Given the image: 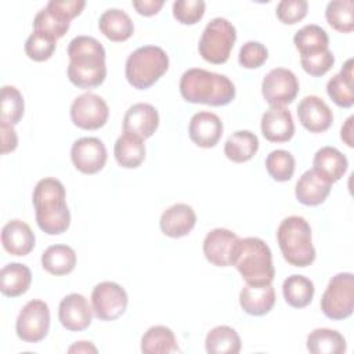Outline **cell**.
Returning <instances> with one entry per match:
<instances>
[{
	"instance_id": "8d00e7d4",
	"label": "cell",
	"mask_w": 354,
	"mask_h": 354,
	"mask_svg": "<svg viewBox=\"0 0 354 354\" xmlns=\"http://www.w3.org/2000/svg\"><path fill=\"white\" fill-rule=\"evenodd\" d=\"M328 24L340 33L354 30V3L353 0L329 1L325 10Z\"/></svg>"
},
{
	"instance_id": "e575fe53",
	"label": "cell",
	"mask_w": 354,
	"mask_h": 354,
	"mask_svg": "<svg viewBox=\"0 0 354 354\" xmlns=\"http://www.w3.org/2000/svg\"><path fill=\"white\" fill-rule=\"evenodd\" d=\"M141 351L144 354H170L178 351L173 330L165 325L151 326L141 337Z\"/></svg>"
},
{
	"instance_id": "f1b7e54d",
	"label": "cell",
	"mask_w": 354,
	"mask_h": 354,
	"mask_svg": "<svg viewBox=\"0 0 354 354\" xmlns=\"http://www.w3.org/2000/svg\"><path fill=\"white\" fill-rule=\"evenodd\" d=\"M32 283V272L28 266L10 263L0 271V290L7 297H18L28 292Z\"/></svg>"
},
{
	"instance_id": "c3c4849f",
	"label": "cell",
	"mask_w": 354,
	"mask_h": 354,
	"mask_svg": "<svg viewBox=\"0 0 354 354\" xmlns=\"http://www.w3.org/2000/svg\"><path fill=\"white\" fill-rule=\"evenodd\" d=\"M69 353H97V347L91 344V342H75L69 348Z\"/></svg>"
},
{
	"instance_id": "7402d4cb",
	"label": "cell",
	"mask_w": 354,
	"mask_h": 354,
	"mask_svg": "<svg viewBox=\"0 0 354 354\" xmlns=\"http://www.w3.org/2000/svg\"><path fill=\"white\" fill-rule=\"evenodd\" d=\"M35 241L33 231L22 220H10L1 230V245L11 256L29 254L35 248Z\"/></svg>"
},
{
	"instance_id": "d590c367",
	"label": "cell",
	"mask_w": 354,
	"mask_h": 354,
	"mask_svg": "<svg viewBox=\"0 0 354 354\" xmlns=\"http://www.w3.org/2000/svg\"><path fill=\"white\" fill-rule=\"evenodd\" d=\"M314 283L304 275L293 274L282 283V293L285 301L293 308L307 307L314 297Z\"/></svg>"
},
{
	"instance_id": "ab89813d",
	"label": "cell",
	"mask_w": 354,
	"mask_h": 354,
	"mask_svg": "<svg viewBox=\"0 0 354 354\" xmlns=\"http://www.w3.org/2000/svg\"><path fill=\"white\" fill-rule=\"evenodd\" d=\"M57 47V41L43 33L33 32L25 41V53L29 59L36 62L47 61L53 57Z\"/></svg>"
},
{
	"instance_id": "4fadbf2b",
	"label": "cell",
	"mask_w": 354,
	"mask_h": 354,
	"mask_svg": "<svg viewBox=\"0 0 354 354\" xmlns=\"http://www.w3.org/2000/svg\"><path fill=\"white\" fill-rule=\"evenodd\" d=\"M109 108L102 97L84 93L76 97L71 105V119L83 130H98L108 122Z\"/></svg>"
},
{
	"instance_id": "7bdbcfd3",
	"label": "cell",
	"mask_w": 354,
	"mask_h": 354,
	"mask_svg": "<svg viewBox=\"0 0 354 354\" xmlns=\"http://www.w3.org/2000/svg\"><path fill=\"white\" fill-rule=\"evenodd\" d=\"M308 10L306 0H281L277 4V18L285 25H295L300 22Z\"/></svg>"
},
{
	"instance_id": "603a6c76",
	"label": "cell",
	"mask_w": 354,
	"mask_h": 354,
	"mask_svg": "<svg viewBox=\"0 0 354 354\" xmlns=\"http://www.w3.org/2000/svg\"><path fill=\"white\" fill-rule=\"evenodd\" d=\"M347 158L335 147L319 148L313 159V170L329 184L339 181L347 171Z\"/></svg>"
},
{
	"instance_id": "2e32d148",
	"label": "cell",
	"mask_w": 354,
	"mask_h": 354,
	"mask_svg": "<svg viewBox=\"0 0 354 354\" xmlns=\"http://www.w3.org/2000/svg\"><path fill=\"white\" fill-rule=\"evenodd\" d=\"M58 319L66 330L80 332L90 326L93 308L83 295L71 293L59 301Z\"/></svg>"
},
{
	"instance_id": "30bf717a",
	"label": "cell",
	"mask_w": 354,
	"mask_h": 354,
	"mask_svg": "<svg viewBox=\"0 0 354 354\" xmlns=\"http://www.w3.org/2000/svg\"><path fill=\"white\" fill-rule=\"evenodd\" d=\"M50 329V308L46 301L33 299L19 311L15 321L17 336L26 343L41 342Z\"/></svg>"
},
{
	"instance_id": "4dcf8cb0",
	"label": "cell",
	"mask_w": 354,
	"mask_h": 354,
	"mask_svg": "<svg viewBox=\"0 0 354 354\" xmlns=\"http://www.w3.org/2000/svg\"><path fill=\"white\" fill-rule=\"evenodd\" d=\"M259 151V138L249 130L232 133L224 144V155L234 163L250 160Z\"/></svg>"
},
{
	"instance_id": "d4e9b609",
	"label": "cell",
	"mask_w": 354,
	"mask_h": 354,
	"mask_svg": "<svg viewBox=\"0 0 354 354\" xmlns=\"http://www.w3.org/2000/svg\"><path fill=\"white\" fill-rule=\"evenodd\" d=\"M332 184L321 178L313 169L306 170L296 183V199L306 206H318L330 194Z\"/></svg>"
},
{
	"instance_id": "5b68a950",
	"label": "cell",
	"mask_w": 354,
	"mask_h": 354,
	"mask_svg": "<svg viewBox=\"0 0 354 354\" xmlns=\"http://www.w3.org/2000/svg\"><path fill=\"white\" fill-rule=\"evenodd\" d=\"M277 241L283 259L290 266L304 268L314 263L315 248L311 239V227L304 217H285L278 225Z\"/></svg>"
},
{
	"instance_id": "f546056e",
	"label": "cell",
	"mask_w": 354,
	"mask_h": 354,
	"mask_svg": "<svg viewBox=\"0 0 354 354\" xmlns=\"http://www.w3.org/2000/svg\"><path fill=\"white\" fill-rule=\"evenodd\" d=\"M113 155L119 166L124 169H136L145 159L144 140L134 134L123 133L115 142Z\"/></svg>"
},
{
	"instance_id": "5bb4252c",
	"label": "cell",
	"mask_w": 354,
	"mask_h": 354,
	"mask_svg": "<svg viewBox=\"0 0 354 354\" xmlns=\"http://www.w3.org/2000/svg\"><path fill=\"white\" fill-rule=\"evenodd\" d=\"M71 159L83 174H95L104 169L108 153L104 142L97 137H82L72 144Z\"/></svg>"
},
{
	"instance_id": "8fae6325",
	"label": "cell",
	"mask_w": 354,
	"mask_h": 354,
	"mask_svg": "<svg viewBox=\"0 0 354 354\" xmlns=\"http://www.w3.org/2000/svg\"><path fill=\"white\" fill-rule=\"evenodd\" d=\"M129 297L126 290L116 282L104 281L94 286L91 292V308L100 321H115L127 308Z\"/></svg>"
},
{
	"instance_id": "f35d334b",
	"label": "cell",
	"mask_w": 354,
	"mask_h": 354,
	"mask_svg": "<svg viewBox=\"0 0 354 354\" xmlns=\"http://www.w3.org/2000/svg\"><path fill=\"white\" fill-rule=\"evenodd\" d=\"M24 111H25V102L19 90L14 86H3L0 122H6L14 126L22 119Z\"/></svg>"
},
{
	"instance_id": "7dc6e473",
	"label": "cell",
	"mask_w": 354,
	"mask_h": 354,
	"mask_svg": "<svg viewBox=\"0 0 354 354\" xmlns=\"http://www.w3.org/2000/svg\"><path fill=\"white\" fill-rule=\"evenodd\" d=\"M353 122H354V116H350L346 120V123L342 126V130H340V138L350 148L354 147V141H353Z\"/></svg>"
},
{
	"instance_id": "ba28073f",
	"label": "cell",
	"mask_w": 354,
	"mask_h": 354,
	"mask_svg": "<svg viewBox=\"0 0 354 354\" xmlns=\"http://www.w3.org/2000/svg\"><path fill=\"white\" fill-rule=\"evenodd\" d=\"M236 40V29L227 18H213L203 29L198 50L201 57L214 65L228 61Z\"/></svg>"
},
{
	"instance_id": "cb8c5ba5",
	"label": "cell",
	"mask_w": 354,
	"mask_h": 354,
	"mask_svg": "<svg viewBox=\"0 0 354 354\" xmlns=\"http://www.w3.org/2000/svg\"><path fill=\"white\" fill-rule=\"evenodd\" d=\"M239 304L242 310L249 315H266L272 310L275 304V290L271 283H246L239 293Z\"/></svg>"
},
{
	"instance_id": "d6986e66",
	"label": "cell",
	"mask_w": 354,
	"mask_h": 354,
	"mask_svg": "<svg viewBox=\"0 0 354 354\" xmlns=\"http://www.w3.org/2000/svg\"><path fill=\"white\" fill-rule=\"evenodd\" d=\"M159 126L156 108L147 102L133 104L123 116V133L134 134L142 140L149 138Z\"/></svg>"
},
{
	"instance_id": "83f0119b",
	"label": "cell",
	"mask_w": 354,
	"mask_h": 354,
	"mask_svg": "<svg viewBox=\"0 0 354 354\" xmlns=\"http://www.w3.org/2000/svg\"><path fill=\"white\" fill-rule=\"evenodd\" d=\"M101 33L111 41H126L134 33V24L129 14L119 8L104 11L98 19Z\"/></svg>"
},
{
	"instance_id": "9c48e42d",
	"label": "cell",
	"mask_w": 354,
	"mask_h": 354,
	"mask_svg": "<svg viewBox=\"0 0 354 354\" xmlns=\"http://www.w3.org/2000/svg\"><path fill=\"white\" fill-rule=\"evenodd\" d=\"M321 310L332 321L346 319L354 310V275L339 272L330 278L322 297Z\"/></svg>"
},
{
	"instance_id": "b9f144b4",
	"label": "cell",
	"mask_w": 354,
	"mask_h": 354,
	"mask_svg": "<svg viewBox=\"0 0 354 354\" xmlns=\"http://www.w3.org/2000/svg\"><path fill=\"white\" fill-rule=\"evenodd\" d=\"M268 59V50L260 41H246L238 54V62L245 69L260 68Z\"/></svg>"
},
{
	"instance_id": "60d3db41",
	"label": "cell",
	"mask_w": 354,
	"mask_h": 354,
	"mask_svg": "<svg viewBox=\"0 0 354 354\" xmlns=\"http://www.w3.org/2000/svg\"><path fill=\"white\" fill-rule=\"evenodd\" d=\"M206 10L203 0H177L173 3V17L183 25L198 24Z\"/></svg>"
},
{
	"instance_id": "ee69618b",
	"label": "cell",
	"mask_w": 354,
	"mask_h": 354,
	"mask_svg": "<svg viewBox=\"0 0 354 354\" xmlns=\"http://www.w3.org/2000/svg\"><path fill=\"white\" fill-rule=\"evenodd\" d=\"M300 64L306 73H308L310 76H314V77H321L325 73H328L330 71V68L333 66L335 55L330 50H328L319 55L300 59Z\"/></svg>"
},
{
	"instance_id": "44dd1931",
	"label": "cell",
	"mask_w": 354,
	"mask_h": 354,
	"mask_svg": "<svg viewBox=\"0 0 354 354\" xmlns=\"http://www.w3.org/2000/svg\"><path fill=\"white\" fill-rule=\"evenodd\" d=\"M195 224V210L187 203H176L167 207L159 220L160 231L169 238H183L188 235Z\"/></svg>"
},
{
	"instance_id": "74e56055",
	"label": "cell",
	"mask_w": 354,
	"mask_h": 354,
	"mask_svg": "<svg viewBox=\"0 0 354 354\" xmlns=\"http://www.w3.org/2000/svg\"><path fill=\"white\" fill-rule=\"evenodd\" d=\"M266 170L275 181H289L295 173V158L285 149H274L266 158Z\"/></svg>"
},
{
	"instance_id": "ffe728a7",
	"label": "cell",
	"mask_w": 354,
	"mask_h": 354,
	"mask_svg": "<svg viewBox=\"0 0 354 354\" xmlns=\"http://www.w3.org/2000/svg\"><path fill=\"white\" fill-rule=\"evenodd\" d=\"M261 133L271 142H286L295 134V123L285 106H270L261 116Z\"/></svg>"
},
{
	"instance_id": "6da1fadb",
	"label": "cell",
	"mask_w": 354,
	"mask_h": 354,
	"mask_svg": "<svg viewBox=\"0 0 354 354\" xmlns=\"http://www.w3.org/2000/svg\"><path fill=\"white\" fill-rule=\"evenodd\" d=\"M68 79L79 88H94L106 77L105 48L91 36H76L68 46Z\"/></svg>"
},
{
	"instance_id": "f6af8a7d",
	"label": "cell",
	"mask_w": 354,
	"mask_h": 354,
	"mask_svg": "<svg viewBox=\"0 0 354 354\" xmlns=\"http://www.w3.org/2000/svg\"><path fill=\"white\" fill-rule=\"evenodd\" d=\"M0 133H1V153L6 155L15 151L18 145V137L12 124L0 122Z\"/></svg>"
},
{
	"instance_id": "8992f818",
	"label": "cell",
	"mask_w": 354,
	"mask_h": 354,
	"mask_svg": "<svg viewBox=\"0 0 354 354\" xmlns=\"http://www.w3.org/2000/svg\"><path fill=\"white\" fill-rule=\"evenodd\" d=\"M169 69V57L162 47L142 46L134 50L126 59L124 75L137 90L153 86Z\"/></svg>"
},
{
	"instance_id": "ac0fdd59",
	"label": "cell",
	"mask_w": 354,
	"mask_h": 354,
	"mask_svg": "<svg viewBox=\"0 0 354 354\" xmlns=\"http://www.w3.org/2000/svg\"><path fill=\"white\" fill-rule=\"evenodd\" d=\"M223 122L221 119L207 111L196 112L188 126V134L191 141L201 148H213L218 144L223 136Z\"/></svg>"
},
{
	"instance_id": "3957f363",
	"label": "cell",
	"mask_w": 354,
	"mask_h": 354,
	"mask_svg": "<svg viewBox=\"0 0 354 354\" xmlns=\"http://www.w3.org/2000/svg\"><path fill=\"white\" fill-rule=\"evenodd\" d=\"M178 87L181 97L191 104L224 106L235 98V86L225 75L201 68L185 71Z\"/></svg>"
},
{
	"instance_id": "7c38bea8",
	"label": "cell",
	"mask_w": 354,
	"mask_h": 354,
	"mask_svg": "<svg viewBox=\"0 0 354 354\" xmlns=\"http://www.w3.org/2000/svg\"><path fill=\"white\" fill-rule=\"evenodd\" d=\"M261 94L271 106H283L297 97L299 80L292 71L274 68L263 79Z\"/></svg>"
},
{
	"instance_id": "7a4b0ae2",
	"label": "cell",
	"mask_w": 354,
	"mask_h": 354,
	"mask_svg": "<svg viewBox=\"0 0 354 354\" xmlns=\"http://www.w3.org/2000/svg\"><path fill=\"white\" fill-rule=\"evenodd\" d=\"M32 202L35 206L36 224L48 235H59L71 225V212L66 205V192L64 184L46 177L37 181L33 188Z\"/></svg>"
},
{
	"instance_id": "9a60e30c",
	"label": "cell",
	"mask_w": 354,
	"mask_h": 354,
	"mask_svg": "<svg viewBox=\"0 0 354 354\" xmlns=\"http://www.w3.org/2000/svg\"><path fill=\"white\" fill-rule=\"evenodd\" d=\"M239 236L227 228H214L203 239V254L216 267L232 266Z\"/></svg>"
},
{
	"instance_id": "e0dca14e",
	"label": "cell",
	"mask_w": 354,
	"mask_h": 354,
	"mask_svg": "<svg viewBox=\"0 0 354 354\" xmlns=\"http://www.w3.org/2000/svg\"><path fill=\"white\" fill-rule=\"evenodd\" d=\"M300 124L310 133H324L333 123V113L318 95H306L297 105Z\"/></svg>"
},
{
	"instance_id": "4316f807",
	"label": "cell",
	"mask_w": 354,
	"mask_h": 354,
	"mask_svg": "<svg viewBox=\"0 0 354 354\" xmlns=\"http://www.w3.org/2000/svg\"><path fill=\"white\" fill-rule=\"evenodd\" d=\"M353 58H348L342 71L330 77L326 83V93L329 98L340 108H351L354 104V82H353Z\"/></svg>"
},
{
	"instance_id": "277c9868",
	"label": "cell",
	"mask_w": 354,
	"mask_h": 354,
	"mask_svg": "<svg viewBox=\"0 0 354 354\" xmlns=\"http://www.w3.org/2000/svg\"><path fill=\"white\" fill-rule=\"evenodd\" d=\"M232 266L250 285L271 283L275 275L271 249L257 236L239 238Z\"/></svg>"
},
{
	"instance_id": "d6a6232c",
	"label": "cell",
	"mask_w": 354,
	"mask_h": 354,
	"mask_svg": "<svg viewBox=\"0 0 354 354\" xmlns=\"http://www.w3.org/2000/svg\"><path fill=\"white\" fill-rule=\"evenodd\" d=\"M306 346L313 354H343L347 348L344 336L329 328H317L310 332Z\"/></svg>"
},
{
	"instance_id": "bcb514c9",
	"label": "cell",
	"mask_w": 354,
	"mask_h": 354,
	"mask_svg": "<svg viewBox=\"0 0 354 354\" xmlns=\"http://www.w3.org/2000/svg\"><path fill=\"white\" fill-rule=\"evenodd\" d=\"M131 4L140 15L152 17L160 11L165 1L163 0H134Z\"/></svg>"
},
{
	"instance_id": "52a82bcc",
	"label": "cell",
	"mask_w": 354,
	"mask_h": 354,
	"mask_svg": "<svg viewBox=\"0 0 354 354\" xmlns=\"http://www.w3.org/2000/svg\"><path fill=\"white\" fill-rule=\"evenodd\" d=\"M86 1L83 0H50L33 18V32L43 33L55 41L69 30L71 21L80 15Z\"/></svg>"
},
{
	"instance_id": "1f68e13d",
	"label": "cell",
	"mask_w": 354,
	"mask_h": 354,
	"mask_svg": "<svg viewBox=\"0 0 354 354\" xmlns=\"http://www.w3.org/2000/svg\"><path fill=\"white\" fill-rule=\"evenodd\" d=\"M41 266L51 275H66L75 270L76 253L68 245H51L41 254Z\"/></svg>"
},
{
	"instance_id": "484cf974",
	"label": "cell",
	"mask_w": 354,
	"mask_h": 354,
	"mask_svg": "<svg viewBox=\"0 0 354 354\" xmlns=\"http://www.w3.org/2000/svg\"><path fill=\"white\" fill-rule=\"evenodd\" d=\"M295 47L300 54V59L319 55L329 50V37L324 28L315 24L303 26L295 33Z\"/></svg>"
},
{
	"instance_id": "836d02e7",
	"label": "cell",
	"mask_w": 354,
	"mask_h": 354,
	"mask_svg": "<svg viewBox=\"0 0 354 354\" xmlns=\"http://www.w3.org/2000/svg\"><path fill=\"white\" fill-rule=\"evenodd\" d=\"M242 343L238 332L228 325H218L210 329L205 339V348L209 354H238Z\"/></svg>"
}]
</instances>
